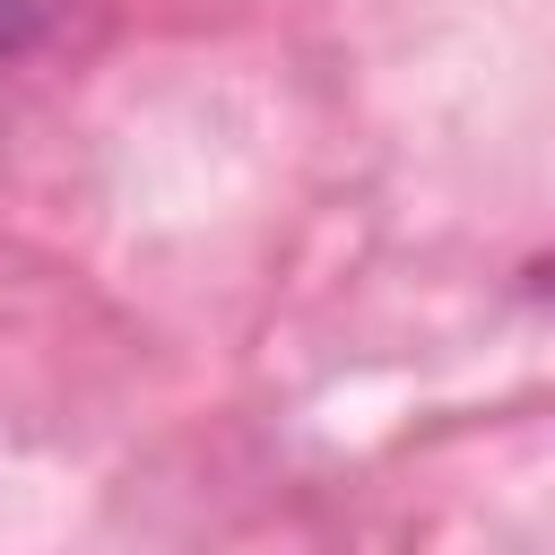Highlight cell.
I'll return each mask as SVG.
<instances>
[{"instance_id":"cell-1","label":"cell","mask_w":555,"mask_h":555,"mask_svg":"<svg viewBox=\"0 0 555 555\" xmlns=\"http://www.w3.org/2000/svg\"><path fill=\"white\" fill-rule=\"evenodd\" d=\"M43 17H52V0H0V61L26 52V43L43 35Z\"/></svg>"}]
</instances>
